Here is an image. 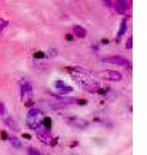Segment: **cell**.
<instances>
[{
  "label": "cell",
  "instance_id": "obj_8",
  "mask_svg": "<svg viewBox=\"0 0 147 155\" xmlns=\"http://www.w3.org/2000/svg\"><path fill=\"white\" fill-rule=\"evenodd\" d=\"M54 85H56V88H57V91L60 92L61 94H68V93H72L74 92V88L72 87H70V85H67L65 81H61V80H57L56 83H54Z\"/></svg>",
  "mask_w": 147,
  "mask_h": 155
},
{
  "label": "cell",
  "instance_id": "obj_5",
  "mask_svg": "<svg viewBox=\"0 0 147 155\" xmlns=\"http://www.w3.org/2000/svg\"><path fill=\"white\" fill-rule=\"evenodd\" d=\"M98 78L103 80H109V81H121L122 80V75L119 71H112V70H103V71H98L96 74Z\"/></svg>",
  "mask_w": 147,
  "mask_h": 155
},
{
  "label": "cell",
  "instance_id": "obj_9",
  "mask_svg": "<svg viewBox=\"0 0 147 155\" xmlns=\"http://www.w3.org/2000/svg\"><path fill=\"white\" fill-rule=\"evenodd\" d=\"M115 11L120 14H124L126 12V2H122V0H116L115 2Z\"/></svg>",
  "mask_w": 147,
  "mask_h": 155
},
{
  "label": "cell",
  "instance_id": "obj_15",
  "mask_svg": "<svg viewBox=\"0 0 147 155\" xmlns=\"http://www.w3.org/2000/svg\"><path fill=\"white\" fill-rule=\"evenodd\" d=\"M27 155H41L40 151L36 149H34V147H28L27 149Z\"/></svg>",
  "mask_w": 147,
  "mask_h": 155
},
{
  "label": "cell",
  "instance_id": "obj_7",
  "mask_svg": "<svg viewBox=\"0 0 147 155\" xmlns=\"http://www.w3.org/2000/svg\"><path fill=\"white\" fill-rule=\"evenodd\" d=\"M66 122L77 129H85L88 127V122H85V120L81 118H77V116H68L66 119Z\"/></svg>",
  "mask_w": 147,
  "mask_h": 155
},
{
  "label": "cell",
  "instance_id": "obj_2",
  "mask_svg": "<svg viewBox=\"0 0 147 155\" xmlns=\"http://www.w3.org/2000/svg\"><path fill=\"white\" fill-rule=\"evenodd\" d=\"M43 120H44V113H43L40 109L32 107V109H30V111L27 113L26 124H27V127L30 128V129L36 130V129L43 124Z\"/></svg>",
  "mask_w": 147,
  "mask_h": 155
},
{
  "label": "cell",
  "instance_id": "obj_16",
  "mask_svg": "<svg viewBox=\"0 0 147 155\" xmlns=\"http://www.w3.org/2000/svg\"><path fill=\"white\" fill-rule=\"evenodd\" d=\"M125 45H126V48L128 49H132L133 48V38H128V40H126V43H125Z\"/></svg>",
  "mask_w": 147,
  "mask_h": 155
},
{
  "label": "cell",
  "instance_id": "obj_12",
  "mask_svg": "<svg viewBox=\"0 0 147 155\" xmlns=\"http://www.w3.org/2000/svg\"><path fill=\"white\" fill-rule=\"evenodd\" d=\"M9 141H11L12 146H13L14 149H21V147H22V142H21V140H19L18 137L11 136V137H9Z\"/></svg>",
  "mask_w": 147,
  "mask_h": 155
},
{
  "label": "cell",
  "instance_id": "obj_19",
  "mask_svg": "<svg viewBox=\"0 0 147 155\" xmlns=\"http://www.w3.org/2000/svg\"><path fill=\"white\" fill-rule=\"evenodd\" d=\"M122 2H126V0H122Z\"/></svg>",
  "mask_w": 147,
  "mask_h": 155
},
{
  "label": "cell",
  "instance_id": "obj_6",
  "mask_svg": "<svg viewBox=\"0 0 147 155\" xmlns=\"http://www.w3.org/2000/svg\"><path fill=\"white\" fill-rule=\"evenodd\" d=\"M105 64H111V65H117V66H124V67H128L130 69L132 64L126 60V58L121 57V56H111V57H106L102 60Z\"/></svg>",
  "mask_w": 147,
  "mask_h": 155
},
{
  "label": "cell",
  "instance_id": "obj_4",
  "mask_svg": "<svg viewBox=\"0 0 147 155\" xmlns=\"http://www.w3.org/2000/svg\"><path fill=\"white\" fill-rule=\"evenodd\" d=\"M35 132L38 134V138L40 140V142L45 143V145H49V146H54V145L57 143L56 140L52 137V134H51V132H49V129L44 128L43 125H40V127H39L35 130Z\"/></svg>",
  "mask_w": 147,
  "mask_h": 155
},
{
  "label": "cell",
  "instance_id": "obj_10",
  "mask_svg": "<svg viewBox=\"0 0 147 155\" xmlns=\"http://www.w3.org/2000/svg\"><path fill=\"white\" fill-rule=\"evenodd\" d=\"M72 30H74V32H75V35L77 38H85L87 36V30L80 25H75L72 27Z\"/></svg>",
  "mask_w": 147,
  "mask_h": 155
},
{
  "label": "cell",
  "instance_id": "obj_1",
  "mask_svg": "<svg viewBox=\"0 0 147 155\" xmlns=\"http://www.w3.org/2000/svg\"><path fill=\"white\" fill-rule=\"evenodd\" d=\"M67 70L70 72L72 79L84 91L89 92V93H98V91L101 88V84L93 79L85 70H83L81 67H67Z\"/></svg>",
  "mask_w": 147,
  "mask_h": 155
},
{
  "label": "cell",
  "instance_id": "obj_17",
  "mask_svg": "<svg viewBox=\"0 0 147 155\" xmlns=\"http://www.w3.org/2000/svg\"><path fill=\"white\" fill-rule=\"evenodd\" d=\"M0 115L4 116L5 115V106H4V104L0 102Z\"/></svg>",
  "mask_w": 147,
  "mask_h": 155
},
{
  "label": "cell",
  "instance_id": "obj_13",
  "mask_svg": "<svg viewBox=\"0 0 147 155\" xmlns=\"http://www.w3.org/2000/svg\"><path fill=\"white\" fill-rule=\"evenodd\" d=\"M125 31H126V19H122L121 25H120V30L117 32V38H121L125 34Z\"/></svg>",
  "mask_w": 147,
  "mask_h": 155
},
{
  "label": "cell",
  "instance_id": "obj_11",
  "mask_svg": "<svg viewBox=\"0 0 147 155\" xmlns=\"http://www.w3.org/2000/svg\"><path fill=\"white\" fill-rule=\"evenodd\" d=\"M4 123H5L8 127L11 128V129H13V130H18V129H19L18 124L14 122V120L11 118V116H5V115H4Z\"/></svg>",
  "mask_w": 147,
  "mask_h": 155
},
{
  "label": "cell",
  "instance_id": "obj_14",
  "mask_svg": "<svg viewBox=\"0 0 147 155\" xmlns=\"http://www.w3.org/2000/svg\"><path fill=\"white\" fill-rule=\"evenodd\" d=\"M7 26H8V21H5V19H3V18H0V34L5 30Z\"/></svg>",
  "mask_w": 147,
  "mask_h": 155
},
{
  "label": "cell",
  "instance_id": "obj_3",
  "mask_svg": "<svg viewBox=\"0 0 147 155\" xmlns=\"http://www.w3.org/2000/svg\"><path fill=\"white\" fill-rule=\"evenodd\" d=\"M34 97V89L32 84L28 80H23L21 83V98L27 106L30 105V101H32Z\"/></svg>",
  "mask_w": 147,
  "mask_h": 155
},
{
  "label": "cell",
  "instance_id": "obj_18",
  "mask_svg": "<svg viewBox=\"0 0 147 155\" xmlns=\"http://www.w3.org/2000/svg\"><path fill=\"white\" fill-rule=\"evenodd\" d=\"M103 2L106 7H111V0H103Z\"/></svg>",
  "mask_w": 147,
  "mask_h": 155
}]
</instances>
